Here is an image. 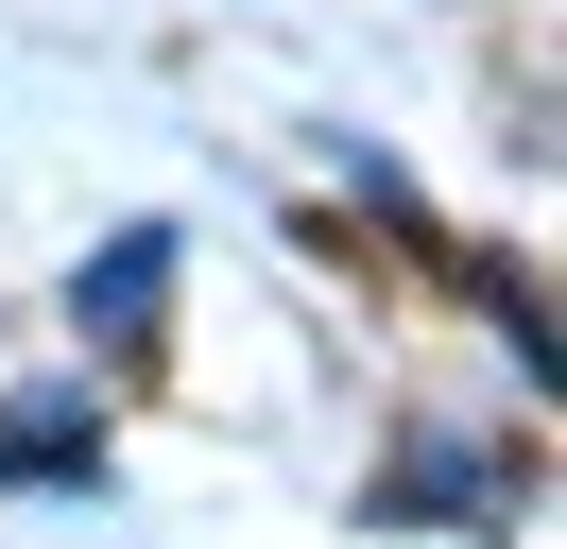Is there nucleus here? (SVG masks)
I'll list each match as a JSON object with an SVG mask.
<instances>
[{
  "mask_svg": "<svg viewBox=\"0 0 567 549\" xmlns=\"http://www.w3.org/2000/svg\"><path fill=\"white\" fill-rule=\"evenodd\" d=\"M104 464V412L52 377V395H0V480H86Z\"/></svg>",
  "mask_w": 567,
  "mask_h": 549,
  "instance_id": "1",
  "label": "nucleus"
},
{
  "mask_svg": "<svg viewBox=\"0 0 567 549\" xmlns=\"http://www.w3.org/2000/svg\"><path fill=\"white\" fill-rule=\"evenodd\" d=\"M155 292H173V224H121L104 258L70 274V309H86V327H104V343H138V327H155Z\"/></svg>",
  "mask_w": 567,
  "mask_h": 549,
  "instance_id": "2",
  "label": "nucleus"
}]
</instances>
